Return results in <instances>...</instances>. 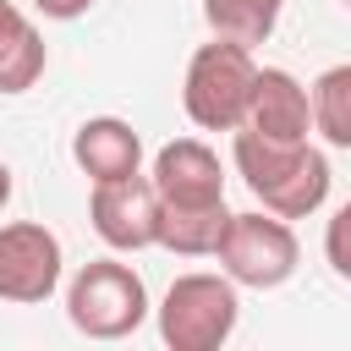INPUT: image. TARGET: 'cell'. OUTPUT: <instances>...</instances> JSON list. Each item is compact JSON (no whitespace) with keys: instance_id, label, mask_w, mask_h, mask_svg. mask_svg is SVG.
I'll return each mask as SVG.
<instances>
[{"instance_id":"3","label":"cell","mask_w":351,"mask_h":351,"mask_svg":"<svg viewBox=\"0 0 351 351\" xmlns=\"http://www.w3.org/2000/svg\"><path fill=\"white\" fill-rule=\"evenodd\" d=\"M252 88H258V60L247 44H230V38H208L192 49L186 60V77H181V110L197 132H236L247 121V104H252Z\"/></svg>"},{"instance_id":"6","label":"cell","mask_w":351,"mask_h":351,"mask_svg":"<svg viewBox=\"0 0 351 351\" xmlns=\"http://www.w3.org/2000/svg\"><path fill=\"white\" fill-rule=\"evenodd\" d=\"M66 280V247L44 219H5L0 225V302L38 307Z\"/></svg>"},{"instance_id":"18","label":"cell","mask_w":351,"mask_h":351,"mask_svg":"<svg viewBox=\"0 0 351 351\" xmlns=\"http://www.w3.org/2000/svg\"><path fill=\"white\" fill-rule=\"evenodd\" d=\"M340 5H346V11H351V0H340Z\"/></svg>"},{"instance_id":"9","label":"cell","mask_w":351,"mask_h":351,"mask_svg":"<svg viewBox=\"0 0 351 351\" xmlns=\"http://www.w3.org/2000/svg\"><path fill=\"white\" fill-rule=\"evenodd\" d=\"M148 181L159 203H225V165L203 137H176L154 154Z\"/></svg>"},{"instance_id":"14","label":"cell","mask_w":351,"mask_h":351,"mask_svg":"<svg viewBox=\"0 0 351 351\" xmlns=\"http://www.w3.org/2000/svg\"><path fill=\"white\" fill-rule=\"evenodd\" d=\"M313 132L329 148H351V60L318 71V82H313Z\"/></svg>"},{"instance_id":"16","label":"cell","mask_w":351,"mask_h":351,"mask_svg":"<svg viewBox=\"0 0 351 351\" xmlns=\"http://www.w3.org/2000/svg\"><path fill=\"white\" fill-rule=\"evenodd\" d=\"M38 16H49V22H77V16H88L93 11V0H27Z\"/></svg>"},{"instance_id":"7","label":"cell","mask_w":351,"mask_h":351,"mask_svg":"<svg viewBox=\"0 0 351 351\" xmlns=\"http://www.w3.org/2000/svg\"><path fill=\"white\" fill-rule=\"evenodd\" d=\"M88 225L110 252H148L159 247V192L154 181L121 176V181H93L88 192Z\"/></svg>"},{"instance_id":"15","label":"cell","mask_w":351,"mask_h":351,"mask_svg":"<svg viewBox=\"0 0 351 351\" xmlns=\"http://www.w3.org/2000/svg\"><path fill=\"white\" fill-rule=\"evenodd\" d=\"M324 263L335 269V280L351 285V197L324 219Z\"/></svg>"},{"instance_id":"10","label":"cell","mask_w":351,"mask_h":351,"mask_svg":"<svg viewBox=\"0 0 351 351\" xmlns=\"http://www.w3.org/2000/svg\"><path fill=\"white\" fill-rule=\"evenodd\" d=\"M71 159L88 181H121L143 170V137L121 115H88L71 132Z\"/></svg>"},{"instance_id":"4","label":"cell","mask_w":351,"mask_h":351,"mask_svg":"<svg viewBox=\"0 0 351 351\" xmlns=\"http://www.w3.org/2000/svg\"><path fill=\"white\" fill-rule=\"evenodd\" d=\"M148 313H154L148 285H143V274L132 263H121V252L88 258L66 280V318L88 340H126V335L143 329Z\"/></svg>"},{"instance_id":"11","label":"cell","mask_w":351,"mask_h":351,"mask_svg":"<svg viewBox=\"0 0 351 351\" xmlns=\"http://www.w3.org/2000/svg\"><path fill=\"white\" fill-rule=\"evenodd\" d=\"M49 66V44L38 33V22L16 5V0H0V99H16L27 93Z\"/></svg>"},{"instance_id":"8","label":"cell","mask_w":351,"mask_h":351,"mask_svg":"<svg viewBox=\"0 0 351 351\" xmlns=\"http://www.w3.org/2000/svg\"><path fill=\"white\" fill-rule=\"evenodd\" d=\"M241 126L258 132V137H274V143L313 137V88L285 66H258V88H252V104H247Z\"/></svg>"},{"instance_id":"17","label":"cell","mask_w":351,"mask_h":351,"mask_svg":"<svg viewBox=\"0 0 351 351\" xmlns=\"http://www.w3.org/2000/svg\"><path fill=\"white\" fill-rule=\"evenodd\" d=\"M11 192H16V181H11V165L0 159V214L11 208Z\"/></svg>"},{"instance_id":"1","label":"cell","mask_w":351,"mask_h":351,"mask_svg":"<svg viewBox=\"0 0 351 351\" xmlns=\"http://www.w3.org/2000/svg\"><path fill=\"white\" fill-rule=\"evenodd\" d=\"M230 165L247 181V192L258 197V208L280 214V219H307L329 203V154L313 148V137L302 143H274L258 132H230Z\"/></svg>"},{"instance_id":"13","label":"cell","mask_w":351,"mask_h":351,"mask_svg":"<svg viewBox=\"0 0 351 351\" xmlns=\"http://www.w3.org/2000/svg\"><path fill=\"white\" fill-rule=\"evenodd\" d=\"M280 11L285 0H203V22L214 38H230V44H269L274 27H280Z\"/></svg>"},{"instance_id":"5","label":"cell","mask_w":351,"mask_h":351,"mask_svg":"<svg viewBox=\"0 0 351 351\" xmlns=\"http://www.w3.org/2000/svg\"><path fill=\"white\" fill-rule=\"evenodd\" d=\"M214 258L241 291H280L302 263V241H296L291 219H280L269 208H247V214H230Z\"/></svg>"},{"instance_id":"2","label":"cell","mask_w":351,"mask_h":351,"mask_svg":"<svg viewBox=\"0 0 351 351\" xmlns=\"http://www.w3.org/2000/svg\"><path fill=\"white\" fill-rule=\"evenodd\" d=\"M154 324L170 351H219L241 324V285L225 269L176 274L154 307Z\"/></svg>"},{"instance_id":"12","label":"cell","mask_w":351,"mask_h":351,"mask_svg":"<svg viewBox=\"0 0 351 351\" xmlns=\"http://www.w3.org/2000/svg\"><path fill=\"white\" fill-rule=\"evenodd\" d=\"M230 225L225 203H159V247L176 258H214Z\"/></svg>"}]
</instances>
